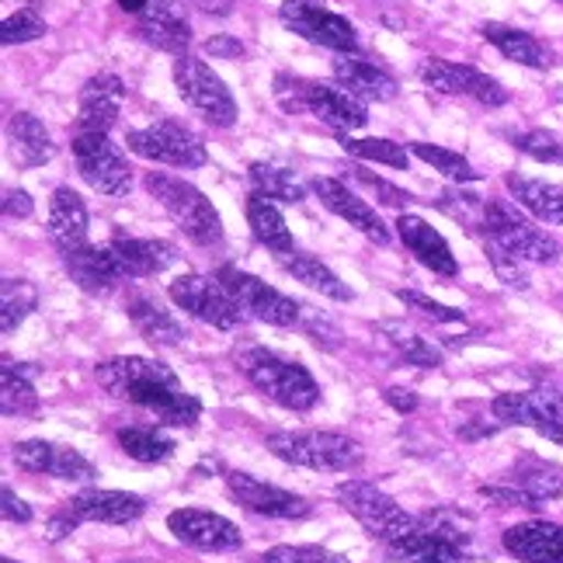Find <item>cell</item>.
<instances>
[{
    "instance_id": "cell-1",
    "label": "cell",
    "mask_w": 563,
    "mask_h": 563,
    "mask_svg": "<svg viewBox=\"0 0 563 563\" xmlns=\"http://www.w3.org/2000/svg\"><path fill=\"white\" fill-rule=\"evenodd\" d=\"M98 383L104 394L150 410L167 428H195L202 418V404L181 386L175 369H167L157 358L119 355L98 365Z\"/></svg>"
},
{
    "instance_id": "cell-2",
    "label": "cell",
    "mask_w": 563,
    "mask_h": 563,
    "mask_svg": "<svg viewBox=\"0 0 563 563\" xmlns=\"http://www.w3.org/2000/svg\"><path fill=\"white\" fill-rule=\"evenodd\" d=\"M275 101L286 108L289 115H313L323 125L338 129V133H355L365 122V101L349 95L338 84H323L310 77H296V74H275Z\"/></svg>"
},
{
    "instance_id": "cell-3",
    "label": "cell",
    "mask_w": 563,
    "mask_h": 563,
    "mask_svg": "<svg viewBox=\"0 0 563 563\" xmlns=\"http://www.w3.org/2000/svg\"><path fill=\"white\" fill-rule=\"evenodd\" d=\"M233 362L257 394H265L278 407L313 410L320 404V386L307 365L282 358L278 352H268V349H236Z\"/></svg>"
},
{
    "instance_id": "cell-4",
    "label": "cell",
    "mask_w": 563,
    "mask_h": 563,
    "mask_svg": "<svg viewBox=\"0 0 563 563\" xmlns=\"http://www.w3.org/2000/svg\"><path fill=\"white\" fill-rule=\"evenodd\" d=\"M143 185L164 206V212L175 220V227L188 236L191 244H199V247L223 244L220 212H216V206L191 181L164 175V170H150V175L143 178Z\"/></svg>"
},
{
    "instance_id": "cell-5",
    "label": "cell",
    "mask_w": 563,
    "mask_h": 563,
    "mask_svg": "<svg viewBox=\"0 0 563 563\" xmlns=\"http://www.w3.org/2000/svg\"><path fill=\"white\" fill-rule=\"evenodd\" d=\"M265 445L275 460L317 473H352L365 460L362 445L341 431H275Z\"/></svg>"
},
{
    "instance_id": "cell-6",
    "label": "cell",
    "mask_w": 563,
    "mask_h": 563,
    "mask_svg": "<svg viewBox=\"0 0 563 563\" xmlns=\"http://www.w3.org/2000/svg\"><path fill=\"white\" fill-rule=\"evenodd\" d=\"M484 233L487 241L505 247L522 265H553L560 257V241L539 230L515 199H487L484 206Z\"/></svg>"
},
{
    "instance_id": "cell-7",
    "label": "cell",
    "mask_w": 563,
    "mask_h": 563,
    "mask_svg": "<svg viewBox=\"0 0 563 563\" xmlns=\"http://www.w3.org/2000/svg\"><path fill=\"white\" fill-rule=\"evenodd\" d=\"M175 88H178L181 101L202 122H209L216 129H230L236 122V101H233L230 88L202 56L185 53L175 59Z\"/></svg>"
},
{
    "instance_id": "cell-8",
    "label": "cell",
    "mask_w": 563,
    "mask_h": 563,
    "mask_svg": "<svg viewBox=\"0 0 563 563\" xmlns=\"http://www.w3.org/2000/svg\"><path fill=\"white\" fill-rule=\"evenodd\" d=\"M334 494H338L341 508L349 511V515H355L358 522H362V529L369 532L373 539H379V543H389V539H397L407 529L418 526V518L407 515L386 490H379L369 481H358V476L338 484Z\"/></svg>"
},
{
    "instance_id": "cell-9",
    "label": "cell",
    "mask_w": 563,
    "mask_h": 563,
    "mask_svg": "<svg viewBox=\"0 0 563 563\" xmlns=\"http://www.w3.org/2000/svg\"><path fill=\"white\" fill-rule=\"evenodd\" d=\"M282 25L289 32H296L299 38L313 42V46H323L338 56H355L358 53V32L349 18H341L338 11H331L323 0H286L278 8Z\"/></svg>"
},
{
    "instance_id": "cell-10",
    "label": "cell",
    "mask_w": 563,
    "mask_h": 563,
    "mask_svg": "<svg viewBox=\"0 0 563 563\" xmlns=\"http://www.w3.org/2000/svg\"><path fill=\"white\" fill-rule=\"evenodd\" d=\"M70 150H74L80 178L98 195H104V199H122V195H129V188H133V170H129L122 150L108 140V133H80L77 129Z\"/></svg>"
},
{
    "instance_id": "cell-11",
    "label": "cell",
    "mask_w": 563,
    "mask_h": 563,
    "mask_svg": "<svg viewBox=\"0 0 563 563\" xmlns=\"http://www.w3.org/2000/svg\"><path fill=\"white\" fill-rule=\"evenodd\" d=\"M167 296L178 310L209 323L216 331H236L244 323V310L236 307V299L223 282L212 275H181L167 286Z\"/></svg>"
},
{
    "instance_id": "cell-12",
    "label": "cell",
    "mask_w": 563,
    "mask_h": 563,
    "mask_svg": "<svg viewBox=\"0 0 563 563\" xmlns=\"http://www.w3.org/2000/svg\"><path fill=\"white\" fill-rule=\"evenodd\" d=\"M125 146L143 161L181 167V170L209 164L206 143L195 136L188 125H181L175 119H161V122L146 125V129H133V133L125 136Z\"/></svg>"
},
{
    "instance_id": "cell-13",
    "label": "cell",
    "mask_w": 563,
    "mask_h": 563,
    "mask_svg": "<svg viewBox=\"0 0 563 563\" xmlns=\"http://www.w3.org/2000/svg\"><path fill=\"white\" fill-rule=\"evenodd\" d=\"M216 278H220L223 286L230 289V296L236 299V307H241L254 320L272 323V328H296V323L302 320V302L272 289L268 282H262L257 275H247V272L233 268V265H223Z\"/></svg>"
},
{
    "instance_id": "cell-14",
    "label": "cell",
    "mask_w": 563,
    "mask_h": 563,
    "mask_svg": "<svg viewBox=\"0 0 563 563\" xmlns=\"http://www.w3.org/2000/svg\"><path fill=\"white\" fill-rule=\"evenodd\" d=\"M418 77L424 80V88L439 91V95H466L473 101H481L484 108H501L508 104V91L501 80H494L490 74L470 67V63H452L428 56L421 59Z\"/></svg>"
},
{
    "instance_id": "cell-15",
    "label": "cell",
    "mask_w": 563,
    "mask_h": 563,
    "mask_svg": "<svg viewBox=\"0 0 563 563\" xmlns=\"http://www.w3.org/2000/svg\"><path fill=\"white\" fill-rule=\"evenodd\" d=\"M167 529L181 539L185 547L202 550V553H233L244 547V536L230 518L199 511V508H178L167 515Z\"/></svg>"
},
{
    "instance_id": "cell-16",
    "label": "cell",
    "mask_w": 563,
    "mask_h": 563,
    "mask_svg": "<svg viewBox=\"0 0 563 563\" xmlns=\"http://www.w3.org/2000/svg\"><path fill=\"white\" fill-rule=\"evenodd\" d=\"M14 463L25 470V473H46L56 476V481H80V484H91L98 470L91 460H84L77 449L70 445H56L46 439H29V442H18L14 445Z\"/></svg>"
},
{
    "instance_id": "cell-17",
    "label": "cell",
    "mask_w": 563,
    "mask_h": 563,
    "mask_svg": "<svg viewBox=\"0 0 563 563\" xmlns=\"http://www.w3.org/2000/svg\"><path fill=\"white\" fill-rule=\"evenodd\" d=\"M310 191L317 195V202L323 209H331L334 216H341L344 223L355 227L362 236H369L373 244L386 247L389 244V227L379 220V212L362 199V195H355L344 181L338 178H310Z\"/></svg>"
},
{
    "instance_id": "cell-18",
    "label": "cell",
    "mask_w": 563,
    "mask_h": 563,
    "mask_svg": "<svg viewBox=\"0 0 563 563\" xmlns=\"http://www.w3.org/2000/svg\"><path fill=\"white\" fill-rule=\"evenodd\" d=\"M227 490L236 505H244L247 511L254 515H265V518H286V522H296V518H307L310 515V505L302 501L299 494H289L275 484H265L257 481L251 473H236L230 470L227 473Z\"/></svg>"
},
{
    "instance_id": "cell-19",
    "label": "cell",
    "mask_w": 563,
    "mask_h": 563,
    "mask_svg": "<svg viewBox=\"0 0 563 563\" xmlns=\"http://www.w3.org/2000/svg\"><path fill=\"white\" fill-rule=\"evenodd\" d=\"M136 35L161 53L185 56L191 46V21L178 0H150L136 14Z\"/></svg>"
},
{
    "instance_id": "cell-20",
    "label": "cell",
    "mask_w": 563,
    "mask_h": 563,
    "mask_svg": "<svg viewBox=\"0 0 563 563\" xmlns=\"http://www.w3.org/2000/svg\"><path fill=\"white\" fill-rule=\"evenodd\" d=\"M383 547L400 563H470V547L456 543V539L424 522V518H418L415 529H407Z\"/></svg>"
},
{
    "instance_id": "cell-21",
    "label": "cell",
    "mask_w": 563,
    "mask_h": 563,
    "mask_svg": "<svg viewBox=\"0 0 563 563\" xmlns=\"http://www.w3.org/2000/svg\"><path fill=\"white\" fill-rule=\"evenodd\" d=\"M74 522H101V526H129L143 518L146 511V501L140 494H129V490H80L74 494L67 505H63Z\"/></svg>"
},
{
    "instance_id": "cell-22",
    "label": "cell",
    "mask_w": 563,
    "mask_h": 563,
    "mask_svg": "<svg viewBox=\"0 0 563 563\" xmlns=\"http://www.w3.org/2000/svg\"><path fill=\"white\" fill-rule=\"evenodd\" d=\"M122 307H125V317L136 323L140 338L154 344V349H178V344L185 341V328L150 289L129 286Z\"/></svg>"
},
{
    "instance_id": "cell-23",
    "label": "cell",
    "mask_w": 563,
    "mask_h": 563,
    "mask_svg": "<svg viewBox=\"0 0 563 563\" xmlns=\"http://www.w3.org/2000/svg\"><path fill=\"white\" fill-rule=\"evenodd\" d=\"M125 84L119 74H95L77 98V129L80 133H108L122 112Z\"/></svg>"
},
{
    "instance_id": "cell-24",
    "label": "cell",
    "mask_w": 563,
    "mask_h": 563,
    "mask_svg": "<svg viewBox=\"0 0 563 563\" xmlns=\"http://www.w3.org/2000/svg\"><path fill=\"white\" fill-rule=\"evenodd\" d=\"M490 410L497 424L539 428L543 421L563 418V394L553 386H536V389H522V394H497Z\"/></svg>"
},
{
    "instance_id": "cell-25",
    "label": "cell",
    "mask_w": 563,
    "mask_h": 563,
    "mask_svg": "<svg viewBox=\"0 0 563 563\" xmlns=\"http://www.w3.org/2000/svg\"><path fill=\"white\" fill-rule=\"evenodd\" d=\"M63 268H67V275L88 296H108L125 282V272L119 265V257L112 254V247L84 244L70 254H63Z\"/></svg>"
},
{
    "instance_id": "cell-26",
    "label": "cell",
    "mask_w": 563,
    "mask_h": 563,
    "mask_svg": "<svg viewBox=\"0 0 563 563\" xmlns=\"http://www.w3.org/2000/svg\"><path fill=\"white\" fill-rule=\"evenodd\" d=\"M397 233H400L404 247L415 254L424 268H431V272L442 275V278H456L460 275L456 254H452L449 241L428 220H421V216H415V212H400Z\"/></svg>"
},
{
    "instance_id": "cell-27",
    "label": "cell",
    "mask_w": 563,
    "mask_h": 563,
    "mask_svg": "<svg viewBox=\"0 0 563 563\" xmlns=\"http://www.w3.org/2000/svg\"><path fill=\"white\" fill-rule=\"evenodd\" d=\"M108 247H112V254L119 257L125 278H154L178 262V247L170 241H157V236L115 233L112 241H108Z\"/></svg>"
},
{
    "instance_id": "cell-28",
    "label": "cell",
    "mask_w": 563,
    "mask_h": 563,
    "mask_svg": "<svg viewBox=\"0 0 563 563\" xmlns=\"http://www.w3.org/2000/svg\"><path fill=\"white\" fill-rule=\"evenodd\" d=\"M505 550L522 563H563V526L532 518L505 532Z\"/></svg>"
},
{
    "instance_id": "cell-29",
    "label": "cell",
    "mask_w": 563,
    "mask_h": 563,
    "mask_svg": "<svg viewBox=\"0 0 563 563\" xmlns=\"http://www.w3.org/2000/svg\"><path fill=\"white\" fill-rule=\"evenodd\" d=\"M49 236L59 254H70L84 244H91L88 241V206H84L80 195L67 185H59L49 199Z\"/></svg>"
},
{
    "instance_id": "cell-30",
    "label": "cell",
    "mask_w": 563,
    "mask_h": 563,
    "mask_svg": "<svg viewBox=\"0 0 563 563\" xmlns=\"http://www.w3.org/2000/svg\"><path fill=\"white\" fill-rule=\"evenodd\" d=\"M331 70H334V80L341 84V88L349 95H355L358 101H394L400 91L397 80L369 59L338 56Z\"/></svg>"
},
{
    "instance_id": "cell-31",
    "label": "cell",
    "mask_w": 563,
    "mask_h": 563,
    "mask_svg": "<svg viewBox=\"0 0 563 563\" xmlns=\"http://www.w3.org/2000/svg\"><path fill=\"white\" fill-rule=\"evenodd\" d=\"M481 35H484L505 59L518 63V67H529V70H547V67H550V53H547V46H543V42H539L532 32H526V29L505 25V21H484V25H481Z\"/></svg>"
},
{
    "instance_id": "cell-32",
    "label": "cell",
    "mask_w": 563,
    "mask_h": 563,
    "mask_svg": "<svg viewBox=\"0 0 563 563\" xmlns=\"http://www.w3.org/2000/svg\"><path fill=\"white\" fill-rule=\"evenodd\" d=\"M8 143H11V154L21 167H42L56 157V143L49 136V129L32 112H14L8 119Z\"/></svg>"
},
{
    "instance_id": "cell-33",
    "label": "cell",
    "mask_w": 563,
    "mask_h": 563,
    "mask_svg": "<svg viewBox=\"0 0 563 563\" xmlns=\"http://www.w3.org/2000/svg\"><path fill=\"white\" fill-rule=\"evenodd\" d=\"M35 376L38 369L29 362H14L11 355H4V365H0V407H4L8 418H29L38 415V394H35Z\"/></svg>"
},
{
    "instance_id": "cell-34",
    "label": "cell",
    "mask_w": 563,
    "mask_h": 563,
    "mask_svg": "<svg viewBox=\"0 0 563 563\" xmlns=\"http://www.w3.org/2000/svg\"><path fill=\"white\" fill-rule=\"evenodd\" d=\"M511 199L532 212L536 220L563 227V185L543 181V178H526V175H508L505 178Z\"/></svg>"
},
{
    "instance_id": "cell-35",
    "label": "cell",
    "mask_w": 563,
    "mask_h": 563,
    "mask_svg": "<svg viewBox=\"0 0 563 563\" xmlns=\"http://www.w3.org/2000/svg\"><path fill=\"white\" fill-rule=\"evenodd\" d=\"M247 227L254 233V241L268 247L272 254H292L296 244H292V233L286 227V216H282V209L265 199V195H251L247 199Z\"/></svg>"
},
{
    "instance_id": "cell-36",
    "label": "cell",
    "mask_w": 563,
    "mask_h": 563,
    "mask_svg": "<svg viewBox=\"0 0 563 563\" xmlns=\"http://www.w3.org/2000/svg\"><path fill=\"white\" fill-rule=\"evenodd\" d=\"M247 181L254 188V195H265V199H275V202H302L307 199V188L296 178V170H289L286 164H275V161H254L247 167Z\"/></svg>"
},
{
    "instance_id": "cell-37",
    "label": "cell",
    "mask_w": 563,
    "mask_h": 563,
    "mask_svg": "<svg viewBox=\"0 0 563 563\" xmlns=\"http://www.w3.org/2000/svg\"><path fill=\"white\" fill-rule=\"evenodd\" d=\"M115 442H119V449L125 452V456L136 460V463H167L170 456H175V449H178V442L170 439L164 428H157V424L119 428Z\"/></svg>"
},
{
    "instance_id": "cell-38",
    "label": "cell",
    "mask_w": 563,
    "mask_h": 563,
    "mask_svg": "<svg viewBox=\"0 0 563 563\" xmlns=\"http://www.w3.org/2000/svg\"><path fill=\"white\" fill-rule=\"evenodd\" d=\"M282 268H286L296 282H302V286H310L313 292H323L328 299H338V302H349L352 299V289L344 286V282L320 262V257L313 254H302V251H292V254H282L278 257Z\"/></svg>"
},
{
    "instance_id": "cell-39",
    "label": "cell",
    "mask_w": 563,
    "mask_h": 563,
    "mask_svg": "<svg viewBox=\"0 0 563 563\" xmlns=\"http://www.w3.org/2000/svg\"><path fill=\"white\" fill-rule=\"evenodd\" d=\"M35 307H38V289L29 278L0 282V331L4 334H14Z\"/></svg>"
},
{
    "instance_id": "cell-40",
    "label": "cell",
    "mask_w": 563,
    "mask_h": 563,
    "mask_svg": "<svg viewBox=\"0 0 563 563\" xmlns=\"http://www.w3.org/2000/svg\"><path fill=\"white\" fill-rule=\"evenodd\" d=\"M511 481L515 487H522L526 494H532L536 501H556V497H563V470L543 463V460H522L515 470H511Z\"/></svg>"
},
{
    "instance_id": "cell-41",
    "label": "cell",
    "mask_w": 563,
    "mask_h": 563,
    "mask_svg": "<svg viewBox=\"0 0 563 563\" xmlns=\"http://www.w3.org/2000/svg\"><path fill=\"white\" fill-rule=\"evenodd\" d=\"M338 143H341L344 154H352L355 161H376V164H386V167H394V170H407V164H410V150H404L394 140L341 133Z\"/></svg>"
},
{
    "instance_id": "cell-42",
    "label": "cell",
    "mask_w": 563,
    "mask_h": 563,
    "mask_svg": "<svg viewBox=\"0 0 563 563\" xmlns=\"http://www.w3.org/2000/svg\"><path fill=\"white\" fill-rule=\"evenodd\" d=\"M407 150H410V154H415L418 161H424L428 167H435L442 178L456 181V185L481 181V178H484V170H476L463 154H456V150H445V146H435V143H410Z\"/></svg>"
},
{
    "instance_id": "cell-43",
    "label": "cell",
    "mask_w": 563,
    "mask_h": 563,
    "mask_svg": "<svg viewBox=\"0 0 563 563\" xmlns=\"http://www.w3.org/2000/svg\"><path fill=\"white\" fill-rule=\"evenodd\" d=\"M379 331L389 338V344H394L397 355H400L407 365H418V369H439V365L445 362L442 349H435V344L424 341L421 334L407 331L404 323H383Z\"/></svg>"
},
{
    "instance_id": "cell-44",
    "label": "cell",
    "mask_w": 563,
    "mask_h": 563,
    "mask_svg": "<svg viewBox=\"0 0 563 563\" xmlns=\"http://www.w3.org/2000/svg\"><path fill=\"white\" fill-rule=\"evenodd\" d=\"M435 206H439L442 212H449L452 220H460L463 227H470V230L484 227V206H487L484 195L463 191V188H445V191L439 195V199H435Z\"/></svg>"
},
{
    "instance_id": "cell-45",
    "label": "cell",
    "mask_w": 563,
    "mask_h": 563,
    "mask_svg": "<svg viewBox=\"0 0 563 563\" xmlns=\"http://www.w3.org/2000/svg\"><path fill=\"white\" fill-rule=\"evenodd\" d=\"M46 35V21L35 8H21L14 14L4 18V25H0V42L4 46H21V42H35Z\"/></svg>"
},
{
    "instance_id": "cell-46",
    "label": "cell",
    "mask_w": 563,
    "mask_h": 563,
    "mask_svg": "<svg viewBox=\"0 0 563 563\" xmlns=\"http://www.w3.org/2000/svg\"><path fill=\"white\" fill-rule=\"evenodd\" d=\"M515 150H522L539 164H563V140L550 129H529V133L515 136Z\"/></svg>"
},
{
    "instance_id": "cell-47",
    "label": "cell",
    "mask_w": 563,
    "mask_h": 563,
    "mask_svg": "<svg viewBox=\"0 0 563 563\" xmlns=\"http://www.w3.org/2000/svg\"><path fill=\"white\" fill-rule=\"evenodd\" d=\"M397 299L404 302L407 310H418L421 317L435 320V323H460V320H466V313H463V310L442 307V302L428 299L424 292H415V289H397Z\"/></svg>"
},
{
    "instance_id": "cell-48",
    "label": "cell",
    "mask_w": 563,
    "mask_h": 563,
    "mask_svg": "<svg viewBox=\"0 0 563 563\" xmlns=\"http://www.w3.org/2000/svg\"><path fill=\"white\" fill-rule=\"evenodd\" d=\"M262 563H349L323 547H272L262 553Z\"/></svg>"
},
{
    "instance_id": "cell-49",
    "label": "cell",
    "mask_w": 563,
    "mask_h": 563,
    "mask_svg": "<svg viewBox=\"0 0 563 563\" xmlns=\"http://www.w3.org/2000/svg\"><path fill=\"white\" fill-rule=\"evenodd\" d=\"M484 247H487V257H490V265H494L497 278H501L505 286H511V289H529L526 265L518 262V257H511L505 247H497L494 241H484Z\"/></svg>"
},
{
    "instance_id": "cell-50",
    "label": "cell",
    "mask_w": 563,
    "mask_h": 563,
    "mask_svg": "<svg viewBox=\"0 0 563 563\" xmlns=\"http://www.w3.org/2000/svg\"><path fill=\"white\" fill-rule=\"evenodd\" d=\"M352 170H355V181H358V185H365L369 191H376L383 206H394V209H410V206L418 202L410 191H404V188H397V185H389V181L376 178L373 170H362V167H352Z\"/></svg>"
},
{
    "instance_id": "cell-51",
    "label": "cell",
    "mask_w": 563,
    "mask_h": 563,
    "mask_svg": "<svg viewBox=\"0 0 563 563\" xmlns=\"http://www.w3.org/2000/svg\"><path fill=\"white\" fill-rule=\"evenodd\" d=\"M302 328H307V334L320 344V349H328V352H338L341 349V331L334 328V323L323 317L320 310L313 307H302Z\"/></svg>"
},
{
    "instance_id": "cell-52",
    "label": "cell",
    "mask_w": 563,
    "mask_h": 563,
    "mask_svg": "<svg viewBox=\"0 0 563 563\" xmlns=\"http://www.w3.org/2000/svg\"><path fill=\"white\" fill-rule=\"evenodd\" d=\"M481 494L487 497V501L501 505V508H526V511H539L543 508V501H536L532 494H526L522 487H481Z\"/></svg>"
},
{
    "instance_id": "cell-53",
    "label": "cell",
    "mask_w": 563,
    "mask_h": 563,
    "mask_svg": "<svg viewBox=\"0 0 563 563\" xmlns=\"http://www.w3.org/2000/svg\"><path fill=\"white\" fill-rule=\"evenodd\" d=\"M206 56H212V59H241L247 49H244V42L241 38H233V35H212V38H206Z\"/></svg>"
},
{
    "instance_id": "cell-54",
    "label": "cell",
    "mask_w": 563,
    "mask_h": 563,
    "mask_svg": "<svg viewBox=\"0 0 563 563\" xmlns=\"http://www.w3.org/2000/svg\"><path fill=\"white\" fill-rule=\"evenodd\" d=\"M32 212H35V206L29 199V191H21V188L4 191V216H8V220H29Z\"/></svg>"
},
{
    "instance_id": "cell-55",
    "label": "cell",
    "mask_w": 563,
    "mask_h": 563,
    "mask_svg": "<svg viewBox=\"0 0 563 563\" xmlns=\"http://www.w3.org/2000/svg\"><path fill=\"white\" fill-rule=\"evenodd\" d=\"M0 501H4V505H0V511H4L8 522H18V526L32 522V508H29L25 501H21V497H14V490H11V487L0 490Z\"/></svg>"
},
{
    "instance_id": "cell-56",
    "label": "cell",
    "mask_w": 563,
    "mask_h": 563,
    "mask_svg": "<svg viewBox=\"0 0 563 563\" xmlns=\"http://www.w3.org/2000/svg\"><path fill=\"white\" fill-rule=\"evenodd\" d=\"M386 404L397 410V415H415L418 410V394L407 386H389L386 389Z\"/></svg>"
},
{
    "instance_id": "cell-57",
    "label": "cell",
    "mask_w": 563,
    "mask_h": 563,
    "mask_svg": "<svg viewBox=\"0 0 563 563\" xmlns=\"http://www.w3.org/2000/svg\"><path fill=\"white\" fill-rule=\"evenodd\" d=\"M191 4L199 8V11H206V14L227 18V14H233V4H236V0H191Z\"/></svg>"
},
{
    "instance_id": "cell-58",
    "label": "cell",
    "mask_w": 563,
    "mask_h": 563,
    "mask_svg": "<svg viewBox=\"0 0 563 563\" xmlns=\"http://www.w3.org/2000/svg\"><path fill=\"white\" fill-rule=\"evenodd\" d=\"M539 435L543 439H550V442H556V445H563V418H553V421H543L536 428Z\"/></svg>"
},
{
    "instance_id": "cell-59",
    "label": "cell",
    "mask_w": 563,
    "mask_h": 563,
    "mask_svg": "<svg viewBox=\"0 0 563 563\" xmlns=\"http://www.w3.org/2000/svg\"><path fill=\"white\" fill-rule=\"evenodd\" d=\"M115 4H119L122 11H129V14H140V11L150 4V0H115Z\"/></svg>"
},
{
    "instance_id": "cell-60",
    "label": "cell",
    "mask_w": 563,
    "mask_h": 563,
    "mask_svg": "<svg viewBox=\"0 0 563 563\" xmlns=\"http://www.w3.org/2000/svg\"><path fill=\"white\" fill-rule=\"evenodd\" d=\"M0 563H18V560H11V556H0Z\"/></svg>"
},
{
    "instance_id": "cell-61",
    "label": "cell",
    "mask_w": 563,
    "mask_h": 563,
    "mask_svg": "<svg viewBox=\"0 0 563 563\" xmlns=\"http://www.w3.org/2000/svg\"><path fill=\"white\" fill-rule=\"evenodd\" d=\"M560 98H563V91H560Z\"/></svg>"
},
{
    "instance_id": "cell-62",
    "label": "cell",
    "mask_w": 563,
    "mask_h": 563,
    "mask_svg": "<svg viewBox=\"0 0 563 563\" xmlns=\"http://www.w3.org/2000/svg\"><path fill=\"white\" fill-rule=\"evenodd\" d=\"M560 4H563V0H560Z\"/></svg>"
}]
</instances>
